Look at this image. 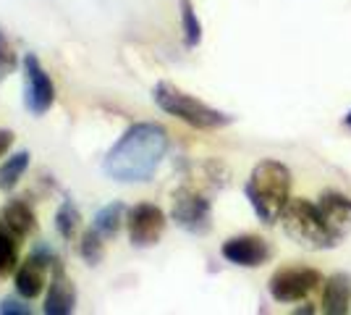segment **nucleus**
Listing matches in <instances>:
<instances>
[{
  "instance_id": "1",
  "label": "nucleus",
  "mask_w": 351,
  "mask_h": 315,
  "mask_svg": "<svg viewBox=\"0 0 351 315\" xmlns=\"http://www.w3.org/2000/svg\"><path fill=\"white\" fill-rule=\"evenodd\" d=\"M168 145L171 139L160 124H134L105 155L103 174L121 184H145L160 168Z\"/></svg>"
},
{
  "instance_id": "2",
  "label": "nucleus",
  "mask_w": 351,
  "mask_h": 315,
  "mask_svg": "<svg viewBox=\"0 0 351 315\" xmlns=\"http://www.w3.org/2000/svg\"><path fill=\"white\" fill-rule=\"evenodd\" d=\"M291 192V171L278 161H263L252 168L244 187L252 210L263 224H276L289 205Z\"/></svg>"
},
{
  "instance_id": "3",
  "label": "nucleus",
  "mask_w": 351,
  "mask_h": 315,
  "mask_svg": "<svg viewBox=\"0 0 351 315\" xmlns=\"http://www.w3.org/2000/svg\"><path fill=\"white\" fill-rule=\"evenodd\" d=\"M152 97H155V103H158L162 113L184 121V124H189L194 129H223V126L234 124V116H228V113H223L218 108L191 97L189 92L178 90V87L168 84V82H160L152 90Z\"/></svg>"
},
{
  "instance_id": "4",
  "label": "nucleus",
  "mask_w": 351,
  "mask_h": 315,
  "mask_svg": "<svg viewBox=\"0 0 351 315\" xmlns=\"http://www.w3.org/2000/svg\"><path fill=\"white\" fill-rule=\"evenodd\" d=\"M283 221V231L291 237L299 247H307V250H328V247H336L338 240L336 234L328 229L325 218L317 210V202H309L304 197H296L289 200V205L280 215Z\"/></svg>"
},
{
  "instance_id": "5",
  "label": "nucleus",
  "mask_w": 351,
  "mask_h": 315,
  "mask_svg": "<svg viewBox=\"0 0 351 315\" xmlns=\"http://www.w3.org/2000/svg\"><path fill=\"white\" fill-rule=\"evenodd\" d=\"M171 218L181 226L184 231L202 237L213 229V208L210 200L194 192L189 187H181L173 192V205H171Z\"/></svg>"
},
{
  "instance_id": "6",
  "label": "nucleus",
  "mask_w": 351,
  "mask_h": 315,
  "mask_svg": "<svg viewBox=\"0 0 351 315\" xmlns=\"http://www.w3.org/2000/svg\"><path fill=\"white\" fill-rule=\"evenodd\" d=\"M56 103V84L34 53L24 56V108L32 116H45Z\"/></svg>"
},
{
  "instance_id": "7",
  "label": "nucleus",
  "mask_w": 351,
  "mask_h": 315,
  "mask_svg": "<svg viewBox=\"0 0 351 315\" xmlns=\"http://www.w3.org/2000/svg\"><path fill=\"white\" fill-rule=\"evenodd\" d=\"M322 281V276L315 268L307 266H286L278 268L270 276V294L276 302H299L309 297L317 284Z\"/></svg>"
},
{
  "instance_id": "8",
  "label": "nucleus",
  "mask_w": 351,
  "mask_h": 315,
  "mask_svg": "<svg viewBox=\"0 0 351 315\" xmlns=\"http://www.w3.org/2000/svg\"><path fill=\"white\" fill-rule=\"evenodd\" d=\"M60 266L58 257L53 255V250H34L19 268H16V292H19V297H24V300H34V297H40L43 294L45 284H47V273L50 268H56Z\"/></svg>"
},
{
  "instance_id": "9",
  "label": "nucleus",
  "mask_w": 351,
  "mask_h": 315,
  "mask_svg": "<svg viewBox=\"0 0 351 315\" xmlns=\"http://www.w3.org/2000/svg\"><path fill=\"white\" fill-rule=\"evenodd\" d=\"M165 213L152 202H139L126 210V226H129V240L134 247H152L158 244L165 231Z\"/></svg>"
},
{
  "instance_id": "10",
  "label": "nucleus",
  "mask_w": 351,
  "mask_h": 315,
  "mask_svg": "<svg viewBox=\"0 0 351 315\" xmlns=\"http://www.w3.org/2000/svg\"><path fill=\"white\" fill-rule=\"evenodd\" d=\"M220 255L239 268H260L270 257V244L257 234H239V237L223 242Z\"/></svg>"
},
{
  "instance_id": "11",
  "label": "nucleus",
  "mask_w": 351,
  "mask_h": 315,
  "mask_svg": "<svg viewBox=\"0 0 351 315\" xmlns=\"http://www.w3.org/2000/svg\"><path fill=\"white\" fill-rule=\"evenodd\" d=\"M317 210L325 218L328 229L336 234V240L341 242L343 237L351 234V200L341 192H322L317 200Z\"/></svg>"
},
{
  "instance_id": "12",
  "label": "nucleus",
  "mask_w": 351,
  "mask_h": 315,
  "mask_svg": "<svg viewBox=\"0 0 351 315\" xmlns=\"http://www.w3.org/2000/svg\"><path fill=\"white\" fill-rule=\"evenodd\" d=\"M76 310V286L73 281L63 273L60 266L53 268V279H50V289L45 297V315H69Z\"/></svg>"
},
{
  "instance_id": "13",
  "label": "nucleus",
  "mask_w": 351,
  "mask_h": 315,
  "mask_svg": "<svg viewBox=\"0 0 351 315\" xmlns=\"http://www.w3.org/2000/svg\"><path fill=\"white\" fill-rule=\"evenodd\" d=\"M0 226H5L8 231H14L16 237L27 240L29 234H34L37 229V218H34V210L24 202V200H11L0 208Z\"/></svg>"
},
{
  "instance_id": "14",
  "label": "nucleus",
  "mask_w": 351,
  "mask_h": 315,
  "mask_svg": "<svg viewBox=\"0 0 351 315\" xmlns=\"http://www.w3.org/2000/svg\"><path fill=\"white\" fill-rule=\"evenodd\" d=\"M351 305V276L336 273L325 281V294H322V310L328 315L349 313Z\"/></svg>"
},
{
  "instance_id": "15",
  "label": "nucleus",
  "mask_w": 351,
  "mask_h": 315,
  "mask_svg": "<svg viewBox=\"0 0 351 315\" xmlns=\"http://www.w3.org/2000/svg\"><path fill=\"white\" fill-rule=\"evenodd\" d=\"M123 213H126V208H123L121 202H110V205H105V208L97 210V215H95L92 226L103 234L105 240H113L118 231H121L123 221H126Z\"/></svg>"
},
{
  "instance_id": "16",
  "label": "nucleus",
  "mask_w": 351,
  "mask_h": 315,
  "mask_svg": "<svg viewBox=\"0 0 351 315\" xmlns=\"http://www.w3.org/2000/svg\"><path fill=\"white\" fill-rule=\"evenodd\" d=\"M29 158L32 155L27 150H19V152H14L5 163L0 165V189H3V192H11L16 184H19V179L27 174Z\"/></svg>"
},
{
  "instance_id": "17",
  "label": "nucleus",
  "mask_w": 351,
  "mask_h": 315,
  "mask_svg": "<svg viewBox=\"0 0 351 315\" xmlns=\"http://www.w3.org/2000/svg\"><path fill=\"white\" fill-rule=\"evenodd\" d=\"M19 247H21V237H16L5 226H0V276H8L11 270H16Z\"/></svg>"
},
{
  "instance_id": "18",
  "label": "nucleus",
  "mask_w": 351,
  "mask_h": 315,
  "mask_svg": "<svg viewBox=\"0 0 351 315\" xmlns=\"http://www.w3.org/2000/svg\"><path fill=\"white\" fill-rule=\"evenodd\" d=\"M79 226H82V213H79V208L73 205L71 200L60 202L58 213H56V229H58L60 237L66 242H71L79 234Z\"/></svg>"
},
{
  "instance_id": "19",
  "label": "nucleus",
  "mask_w": 351,
  "mask_h": 315,
  "mask_svg": "<svg viewBox=\"0 0 351 315\" xmlns=\"http://www.w3.org/2000/svg\"><path fill=\"white\" fill-rule=\"evenodd\" d=\"M105 237L92 226V229H87L84 234H82V244H79V253H82V257L87 260L89 266H97L100 260L105 257Z\"/></svg>"
},
{
  "instance_id": "20",
  "label": "nucleus",
  "mask_w": 351,
  "mask_h": 315,
  "mask_svg": "<svg viewBox=\"0 0 351 315\" xmlns=\"http://www.w3.org/2000/svg\"><path fill=\"white\" fill-rule=\"evenodd\" d=\"M181 27H184V40H186V47H197L199 40H202V24L194 14L189 0H181Z\"/></svg>"
},
{
  "instance_id": "21",
  "label": "nucleus",
  "mask_w": 351,
  "mask_h": 315,
  "mask_svg": "<svg viewBox=\"0 0 351 315\" xmlns=\"http://www.w3.org/2000/svg\"><path fill=\"white\" fill-rule=\"evenodd\" d=\"M16 66H19V58H16L14 45L8 43V37H5L3 30H0V82H3L8 74H14Z\"/></svg>"
},
{
  "instance_id": "22",
  "label": "nucleus",
  "mask_w": 351,
  "mask_h": 315,
  "mask_svg": "<svg viewBox=\"0 0 351 315\" xmlns=\"http://www.w3.org/2000/svg\"><path fill=\"white\" fill-rule=\"evenodd\" d=\"M21 300H24V297H21ZM21 300L5 297V300L0 302V313L3 315H32V307L29 305H24Z\"/></svg>"
},
{
  "instance_id": "23",
  "label": "nucleus",
  "mask_w": 351,
  "mask_h": 315,
  "mask_svg": "<svg viewBox=\"0 0 351 315\" xmlns=\"http://www.w3.org/2000/svg\"><path fill=\"white\" fill-rule=\"evenodd\" d=\"M14 145V135L8 132V129H0V158L8 152V148Z\"/></svg>"
},
{
  "instance_id": "24",
  "label": "nucleus",
  "mask_w": 351,
  "mask_h": 315,
  "mask_svg": "<svg viewBox=\"0 0 351 315\" xmlns=\"http://www.w3.org/2000/svg\"><path fill=\"white\" fill-rule=\"evenodd\" d=\"M346 126H349V129H351V110H349V113H346Z\"/></svg>"
}]
</instances>
